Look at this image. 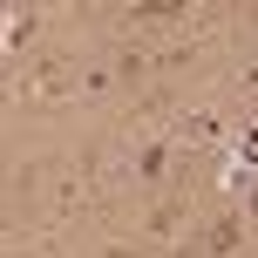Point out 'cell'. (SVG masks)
Wrapping results in <instances>:
<instances>
[{"instance_id": "obj_3", "label": "cell", "mask_w": 258, "mask_h": 258, "mask_svg": "<svg viewBox=\"0 0 258 258\" xmlns=\"http://www.w3.org/2000/svg\"><path fill=\"white\" fill-rule=\"evenodd\" d=\"M177 218H183V197H170V204H156V211H150V231H156V238H170V231H177Z\"/></svg>"}, {"instance_id": "obj_1", "label": "cell", "mask_w": 258, "mask_h": 258, "mask_svg": "<svg viewBox=\"0 0 258 258\" xmlns=\"http://www.w3.org/2000/svg\"><path fill=\"white\" fill-rule=\"evenodd\" d=\"M238 245H245V218H238V211H231V218H218L211 231L183 238V251H197V258H224V251H238Z\"/></svg>"}, {"instance_id": "obj_2", "label": "cell", "mask_w": 258, "mask_h": 258, "mask_svg": "<svg viewBox=\"0 0 258 258\" xmlns=\"http://www.w3.org/2000/svg\"><path fill=\"white\" fill-rule=\"evenodd\" d=\"M163 163H170V143H143L136 150V177L143 183H163Z\"/></svg>"}]
</instances>
